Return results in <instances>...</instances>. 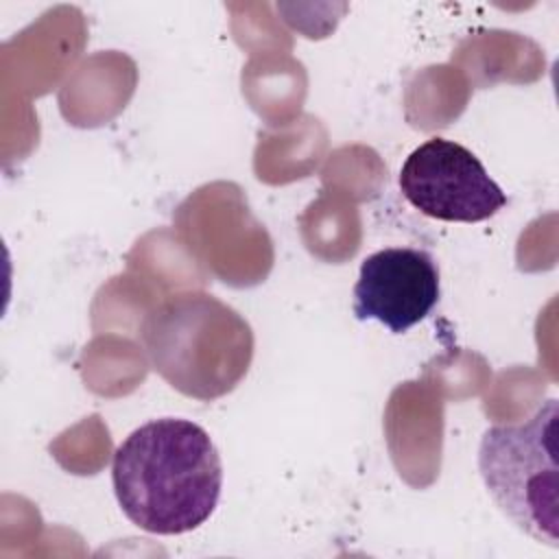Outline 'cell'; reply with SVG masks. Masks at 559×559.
Wrapping results in <instances>:
<instances>
[{
  "label": "cell",
  "mask_w": 559,
  "mask_h": 559,
  "mask_svg": "<svg viewBox=\"0 0 559 559\" xmlns=\"http://www.w3.org/2000/svg\"><path fill=\"white\" fill-rule=\"evenodd\" d=\"M111 483L129 522L155 535H181L214 513L223 489L221 454L194 421L151 419L114 452Z\"/></svg>",
  "instance_id": "6da1fadb"
},
{
  "label": "cell",
  "mask_w": 559,
  "mask_h": 559,
  "mask_svg": "<svg viewBox=\"0 0 559 559\" xmlns=\"http://www.w3.org/2000/svg\"><path fill=\"white\" fill-rule=\"evenodd\" d=\"M140 338L153 371L199 402L231 393L253 360L251 325L203 290L170 295L151 308Z\"/></svg>",
  "instance_id": "7a4b0ae2"
},
{
  "label": "cell",
  "mask_w": 559,
  "mask_h": 559,
  "mask_svg": "<svg viewBox=\"0 0 559 559\" xmlns=\"http://www.w3.org/2000/svg\"><path fill=\"white\" fill-rule=\"evenodd\" d=\"M559 402L546 400L522 424L483 432L478 472L496 507L528 537L559 548Z\"/></svg>",
  "instance_id": "3957f363"
},
{
  "label": "cell",
  "mask_w": 559,
  "mask_h": 559,
  "mask_svg": "<svg viewBox=\"0 0 559 559\" xmlns=\"http://www.w3.org/2000/svg\"><path fill=\"white\" fill-rule=\"evenodd\" d=\"M400 190L421 214L448 223H480L507 205L483 162L445 138H430L406 157Z\"/></svg>",
  "instance_id": "277c9868"
},
{
  "label": "cell",
  "mask_w": 559,
  "mask_h": 559,
  "mask_svg": "<svg viewBox=\"0 0 559 559\" xmlns=\"http://www.w3.org/2000/svg\"><path fill=\"white\" fill-rule=\"evenodd\" d=\"M439 266L424 249L389 247L367 255L354 286V317L404 334L439 301Z\"/></svg>",
  "instance_id": "5b68a950"
}]
</instances>
